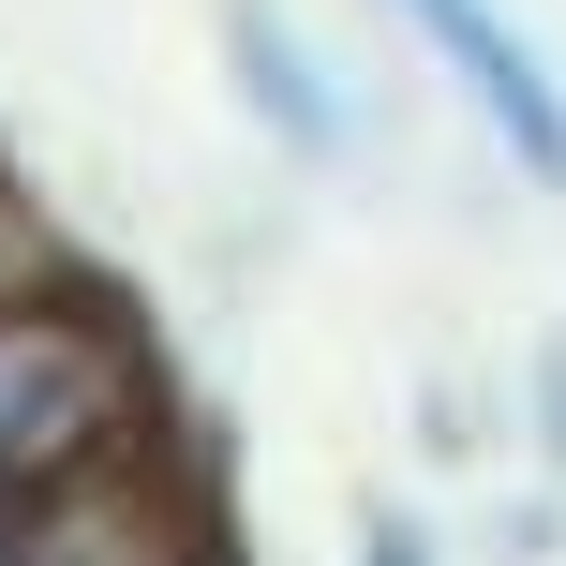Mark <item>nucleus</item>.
Instances as JSON below:
<instances>
[{
  "label": "nucleus",
  "mask_w": 566,
  "mask_h": 566,
  "mask_svg": "<svg viewBox=\"0 0 566 566\" xmlns=\"http://www.w3.org/2000/svg\"><path fill=\"white\" fill-rule=\"evenodd\" d=\"M165 448V358L105 283L45 269L30 298H0V478L15 492H75L105 462Z\"/></svg>",
  "instance_id": "1"
},
{
  "label": "nucleus",
  "mask_w": 566,
  "mask_h": 566,
  "mask_svg": "<svg viewBox=\"0 0 566 566\" xmlns=\"http://www.w3.org/2000/svg\"><path fill=\"white\" fill-rule=\"evenodd\" d=\"M388 15L432 45V75L462 90V119H478L492 149H507L522 195H566V60L537 30H522L507 0H388Z\"/></svg>",
  "instance_id": "2"
},
{
  "label": "nucleus",
  "mask_w": 566,
  "mask_h": 566,
  "mask_svg": "<svg viewBox=\"0 0 566 566\" xmlns=\"http://www.w3.org/2000/svg\"><path fill=\"white\" fill-rule=\"evenodd\" d=\"M224 105L254 119L283 165H313V179H343V165L373 149V105L343 90V60L313 45L283 0H224Z\"/></svg>",
  "instance_id": "3"
},
{
  "label": "nucleus",
  "mask_w": 566,
  "mask_h": 566,
  "mask_svg": "<svg viewBox=\"0 0 566 566\" xmlns=\"http://www.w3.org/2000/svg\"><path fill=\"white\" fill-rule=\"evenodd\" d=\"M60 269V239H45V209L15 195V179H0V298H30V283Z\"/></svg>",
  "instance_id": "4"
},
{
  "label": "nucleus",
  "mask_w": 566,
  "mask_h": 566,
  "mask_svg": "<svg viewBox=\"0 0 566 566\" xmlns=\"http://www.w3.org/2000/svg\"><path fill=\"white\" fill-rule=\"evenodd\" d=\"M478 432H492V418H478V388H462V373H432V388H418V448H432V462H462Z\"/></svg>",
  "instance_id": "5"
},
{
  "label": "nucleus",
  "mask_w": 566,
  "mask_h": 566,
  "mask_svg": "<svg viewBox=\"0 0 566 566\" xmlns=\"http://www.w3.org/2000/svg\"><path fill=\"white\" fill-rule=\"evenodd\" d=\"M492 552H507V566H552V552H566V492H522V507H492Z\"/></svg>",
  "instance_id": "6"
},
{
  "label": "nucleus",
  "mask_w": 566,
  "mask_h": 566,
  "mask_svg": "<svg viewBox=\"0 0 566 566\" xmlns=\"http://www.w3.org/2000/svg\"><path fill=\"white\" fill-rule=\"evenodd\" d=\"M343 566H448V537H432L418 507H373V522H358V552H343Z\"/></svg>",
  "instance_id": "7"
},
{
  "label": "nucleus",
  "mask_w": 566,
  "mask_h": 566,
  "mask_svg": "<svg viewBox=\"0 0 566 566\" xmlns=\"http://www.w3.org/2000/svg\"><path fill=\"white\" fill-rule=\"evenodd\" d=\"M537 462L566 478V328H537Z\"/></svg>",
  "instance_id": "8"
},
{
  "label": "nucleus",
  "mask_w": 566,
  "mask_h": 566,
  "mask_svg": "<svg viewBox=\"0 0 566 566\" xmlns=\"http://www.w3.org/2000/svg\"><path fill=\"white\" fill-rule=\"evenodd\" d=\"M0 566H45V492L0 478Z\"/></svg>",
  "instance_id": "9"
}]
</instances>
